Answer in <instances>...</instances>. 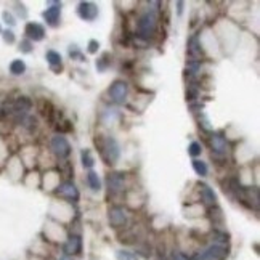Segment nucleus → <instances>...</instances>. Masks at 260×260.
Instances as JSON below:
<instances>
[{
    "label": "nucleus",
    "instance_id": "c85d7f7f",
    "mask_svg": "<svg viewBox=\"0 0 260 260\" xmlns=\"http://www.w3.org/2000/svg\"><path fill=\"white\" fill-rule=\"evenodd\" d=\"M20 50H21L23 53H31V52H32V44L29 42L28 39L23 40V42L20 44Z\"/></svg>",
    "mask_w": 260,
    "mask_h": 260
},
{
    "label": "nucleus",
    "instance_id": "b1692460",
    "mask_svg": "<svg viewBox=\"0 0 260 260\" xmlns=\"http://www.w3.org/2000/svg\"><path fill=\"white\" fill-rule=\"evenodd\" d=\"M196 119H198L199 127H201L202 130H206V132H210V134L214 132V127L210 125V120L207 119V116H206V114H202V112H201V114H198V116H196Z\"/></svg>",
    "mask_w": 260,
    "mask_h": 260
},
{
    "label": "nucleus",
    "instance_id": "9d476101",
    "mask_svg": "<svg viewBox=\"0 0 260 260\" xmlns=\"http://www.w3.org/2000/svg\"><path fill=\"white\" fill-rule=\"evenodd\" d=\"M32 108V101L29 96H20L16 98V101L13 103V109H12V114L15 116L16 122H21L29 116V111Z\"/></svg>",
    "mask_w": 260,
    "mask_h": 260
},
{
    "label": "nucleus",
    "instance_id": "39448f33",
    "mask_svg": "<svg viewBox=\"0 0 260 260\" xmlns=\"http://www.w3.org/2000/svg\"><path fill=\"white\" fill-rule=\"evenodd\" d=\"M50 150L55 154V158L60 159V161H66L71 156V153H72L71 143H69V140L63 134H56V135L52 137Z\"/></svg>",
    "mask_w": 260,
    "mask_h": 260
},
{
    "label": "nucleus",
    "instance_id": "c756f323",
    "mask_svg": "<svg viewBox=\"0 0 260 260\" xmlns=\"http://www.w3.org/2000/svg\"><path fill=\"white\" fill-rule=\"evenodd\" d=\"M4 40L7 44H13L15 42V34L12 31H4Z\"/></svg>",
    "mask_w": 260,
    "mask_h": 260
},
{
    "label": "nucleus",
    "instance_id": "f8f14e48",
    "mask_svg": "<svg viewBox=\"0 0 260 260\" xmlns=\"http://www.w3.org/2000/svg\"><path fill=\"white\" fill-rule=\"evenodd\" d=\"M63 252L64 255H77L82 252V238L79 236V234H71V236L66 239L63 246Z\"/></svg>",
    "mask_w": 260,
    "mask_h": 260
},
{
    "label": "nucleus",
    "instance_id": "412c9836",
    "mask_svg": "<svg viewBox=\"0 0 260 260\" xmlns=\"http://www.w3.org/2000/svg\"><path fill=\"white\" fill-rule=\"evenodd\" d=\"M191 166H193V170L196 172L199 177H206L209 174V167L204 161H201V159H193L191 162Z\"/></svg>",
    "mask_w": 260,
    "mask_h": 260
},
{
    "label": "nucleus",
    "instance_id": "7c9ffc66",
    "mask_svg": "<svg viewBox=\"0 0 260 260\" xmlns=\"http://www.w3.org/2000/svg\"><path fill=\"white\" fill-rule=\"evenodd\" d=\"M4 20H5L7 24H10V26H13V24L16 23L15 18H13V16H12L10 13H8V12H4Z\"/></svg>",
    "mask_w": 260,
    "mask_h": 260
},
{
    "label": "nucleus",
    "instance_id": "4468645a",
    "mask_svg": "<svg viewBox=\"0 0 260 260\" xmlns=\"http://www.w3.org/2000/svg\"><path fill=\"white\" fill-rule=\"evenodd\" d=\"M24 32H26L29 42H40L45 39V28L40 23H28Z\"/></svg>",
    "mask_w": 260,
    "mask_h": 260
},
{
    "label": "nucleus",
    "instance_id": "72a5a7b5",
    "mask_svg": "<svg viewBox=\"0 0 260 260\" xmlns=\"http://www.w3.org/2000/svg\"><path fill=\"white\" fill-rule=\"evenodd\" d=\"M0 31H2V29H0Z\"/></svg>",
    "mask_w": 260,
    "mask_h": 260
},
{
    "label": "nucleus",
    "instance_id": "f3484780",
    "mask_svg": "<svg viewBox=\"0 0 260 260\" xmlns=\"http://www.w3.org/2000/svg\"><path fill=\"white\" fill-rule=\"evenodd\" d=\"M45 58H47L48 66L52 68V71H55V72L63 71V58L56 50H48L45 53Z\"/></svg>",
    "mask_w": 260,
    "mask_h": 260
},
{
    "label": "nucleus",
    "instance_id": "aec40b11",
    "mask_svg": "<svg viewBox=\"0 0 260 260\" xmlns=\"http://www.w3.org/2000/svg\"><path fill=\"white\" fill-rule=\"evenodd\" d=\"M10 72L13 76H23L26 72V63L23 60H13L10 63Z\"/></svg>",
    "mask_w": 260,
    "mask_h": 260
},
{
    "label": "nucleus",
    "instance_id": "20e7f679",
    "mask_svg": "<svg viewBox=\"0 0 260 260\" xmlns=\"http://www.w3.org/2000/svg\"><path fill=\"white\" fill-rule=\"evenodd\" d=\"M108 98L111 100V103L117 104H124L128 98V82L124 79H116L112 80V84L108 88Z\"/></svg>",
    "mask_w": 260,
    "mask_h": 260
},
{
    "label": "nucleus",
    "instance_id": "5701e85b",
    "mask_svg": "<svg viewBox=\"0 0 260 260\" xmlns=\"http://www.w3.org/2000/svg\"><path fill=\"white\" fill-rule=\"evenodd\" d=\"M188 154L193 159H198L202 154V145L199 142H191L188 146Z\"/></svg>",
    "mask_w": 260,
    "mask_h": 260
},
{
    "label": "nucleus",
    "instance_id": "1a4fd4ad",
    "mask_svg": "<svg viewBox=\"0 0 260 260\" xmlns=\"http://www.w3.org/2000/svg\"><path fill=\"white\" fill-rule=\"evenodd\" d=\"M108 220H109V225L112 228L116 230H122L127 226L128 223V214L124 206H119V204H114L108 209Z\"/></svg>",
    "mask_w": 260,
    "mask_h": 260
},
{
    "label": "nucleus",
    "instance_id": "4be33fe9",
    "mask_svg": "<svg viewBox=\"0 0 260 260\" xmlns=\"http://www.w3.org/2000/svg\"><path fill=\"white\" fill-rule=\"evenodd\" d=\"M111 63L112 61H109V53H103L101 58L96 60V69H98L100 72H104L111 66Z\"/></svg>",
    "mask_w": 260,
    "mask_h": 260
},
{
    "label": "nucleus",
    "instance_id": "f03ea898",
    "mask_svg": "<svg viewBox=\"0 0 260 260\" xmlns=\"http://www.w3.org/2000/svg\"><path fill=\"white\" fill-rule=\"evenodd\" d=\"M95 145L98 148L100 158L106 166H114L120 159V145L114 137L104 135V137H96Z\"/></svg>",
    "mask_w": 260,
    "mask_h": 260
},
{
    "label": "nucleus",
    "instance_id": "a211bd4d",
    "mask_svg": "<svg viewBox=\"0 0 260 260\" xmlns=\"http://www.w3.org/2000/svg\"><path fill=\"white\" fill-rule=\"evenodd\" d=\"M87 185L93 193H98L101 191V180H100V175L95 172V170H88L87 174Z\"/></svg>",
    "mask_w": 260,
    "mask_h": 260
},
{
    "label": "nucleus",
    "instance_id": "423d86ee",
    "mask_svg": "<svg viewBox=\"0 0 260 260\" xmlns=\"http://www.w3.org/2000/svg\"><path fill=\"white\" fill-rule=\"evenodd\" d=\"M125 182H127V174L125 172H109L106 175V191L108 196H117V194H122L125 190Z\"/></svg>",
    "mask_w": 260,
    "mask_h": 260
},
{
    "label": "nucleus",
    "instance_id": "ddd939ff",
    "mask_svg": "<svg viewBox=\"0 0 260 260\" xmlns=\"http://www.w3.org/2000/svg\"><path fill=\"white\" fill-rule=\"evenodd\" d=\"M44 16V20L47 21L48 26H52V28H56L60 24V20H61V4H53L47 8V10L42 13Z\"/></svg>",
    "mask_w": 260,
    "mask_h": 260
},
{
    "label": "nucleus",
    "instance_id": "dca6fc26",
    "mask_svg": "<svg viewBox=\"0 0 260 260\" xmlns=\"http://www.w3.org/2000/svg\"><path fill=\"white\" fill-rule=\"evenodd\" d=\"M202 55H204V50L199 44L198 36H191L186 44V56H190V60H201Z\"/></svg>",
    "mask_w": 260,
    "mask_h": 260
},
{
    "label": "nucleus",
    "instance_id": "a878e982",
    "mask_svg": "<svg viewBox=\"0 0 260 260\" xmlns=\"http://www.w3.org/2000/svg\"><path fill=\"white\" fill-rule=\"evenodd\" d=\"M69 56H71L72 60H77V61H85V56L79 52L77 45H71V48H69Z\"/></svg>",
    "mask_w": 260,
    "mask_h": 260
},
{
    "label": "nucleus",
    "instance_id": "cd10ccee",
    "mask_svg": "<svg viewBox=\"0 0 260 260\" xmlns=\"http://www.w3.org/2000/svg\"><path fill=\"white\" fill-rule=\"evenodd\" d=\"M170 258L172 260H191V257L188 254L182 252V250H174L172 255H170Z\"/></svg>",
    "mask_w": 260,
    "mask_h": 260
},
{
    "label": "nucleus",
    "instance_id": "2f4dec72",
    "mask_svg": "<svg viewBox=\"0 0 260 260\" xmlns=\"http://www.w3.org/2000/svg\"><path fill=\"white\" fill-rule=\"evenodd\" d=\"M177 7H178V15H182V12H183V2H178Z\"/></svg>",
    "mask_w": 260,
    "mask_h": 260
},
{
    "label": "nucleus",
    "instance_id": "bb28decb",
    "mask_svg": "<svg viewBox=\"0 0 260 260\" xmlns=\"http://www.w3.org/2000/svg\"><path fill=\"white\" fill-rule=\"evenodd\" d=\"M100 50V42L98 40H95V39H92L90 42H88V48H87V52L90 53V55H95L96 52Z\"/></svg>",
    "mask_w": 260,
    "mask_h": 260
},
{
    "label": "nucleus",
    "instance_id": "9b49d317",
    "mask_svg": "<svg viewBox=\"0 0 260 260\" xmlns=\"http://www.w3.org/2000/svg\"><path fill=\"white\" fill-rule=\"evenodd\" d=\"M77 15L84 21H95L98 18V7L92 2H80L77 5Z\"/></svg>",
    "mask_w": 260,
    "mask_h": 260
},
{
    "label": "nucleus",
    "instance_id": "7ed1b4c3",
    "mask_svg": "<svg viewBox=\"0 0 260 260\" xmlns=\"http://www.w3.org/2000/svg\"><path fill=\"white\" fill-rule=\"evenodd\" d=\"M226 257H228V246L210 242L207 247L194 254L193 260H226Z\"/></svg>",
    "mask_w": 260,
    "mask_h": 260
},
{
    "label": "nucleus",
    "instance_id": "393cba45",
    "mask_svg": "<svg viewBox=\"0 0 260 260\" xmlns=\"http://www.w3.org/2000/svg\"><path fill=\"white\" fill-rule=\"evenodd\" d=\"M116 258L117 260H138V255L130 252V250H125V249H120L116 252Z\"/></svg>",
    "mask_w": 260,
    "mask_h": 260
},
{
    "label": "nucleus",
    "instance_id": "f257e3e1",
    "mask_svg": "<svg viewBox=\"0 0 260 260\" xmlns=\"http://www.w3.org/2000/svg\"><path fill=\"white\" fill-rule=\"evenodd\" d=\"M145 12L137 20V31L134 34L135 45H148L158 36L159 31V16H161V2H148Z\"/></svg>",
    "mask_w": 260,
    "mask_h": 260
},
{
    "label": "nucleus",
    "instance_id": "0eeeda50",
    "mask_svg": "<svg viewBox=\"0 0 260 260\" xmlns=\"http://www.w3.org/2000/svg\"><path fill=\"white\" fill-rule=\"evenodd\" d=\"M207 143H209L210 151H212V158H223V159L226 158V154L230 151V146L225 135L218 132H212L207 137Z\"/></svg>",
    "mask_w": 260,
    "mask_h": 260
},
{
    "label": "nucleus",
    "instance_id": "6e6552de",
    "mask_svg": "<svg viewBox=\"0 0 260 260\" xmlns=\"http://www.w3.org/2000/svg\"><path fill=\"white\" fill-rule=\"evenodd\" d=\"M55 196H58L60 199H64L68 202H79L80 199V191L76 186V183L72 180H64L61 182L55 190Z\"/></svg>",
    "mask_w": 260,
    "mask_h": 260
},
{
    "label": "nucleus",
    "instance_id": "2eb2a0df",
    "mask_svg": "<svg viewBox=\"0 0 260 260\" xmlns=\"http://www.w3.org/2000/svg\"><path fill=\"white\" fill-rule=\"evenodd\" d=\"M196 188H198V193H199V196H201V201L204 202V204H207L209 207L210 206H217V194L207 183L199 182L196 185Z\"/></svg>",
    "mask_w": 260,
    "mask_h": 260
},
{
    "label": "nucleus",
    "instance_id": "6ab92c4d",
    "mask_svg": "<svg viewBox=\"0 0 260 260\" xmlns=\"http://www.w3.org/2000/svg\"><path fill=\"white\" fill-rule=\"evenodd\" d=\"M80 161H82L84 169L92 170V167L95 166V158L92 154V150H88V148L82 150V153H80Z\"/></svg>",
    "mask_w": 260,
    "mask_h": 260
},
{
    "label": "nucleus",
    "instance_id": "473e14b6",
    "mask_svg": "<svg viewBox=\"0 0 260 260\" xmlns=\"http://www.w3.org/2000/svg\"><path fill=\"white\" fill-rule=\"evenodd\" d=\"M58 260H72V258H71V257H68V255H61Z\"/></svg>",
    "mask_w": 260,
    "mask_h": 260
}]
</instances>
